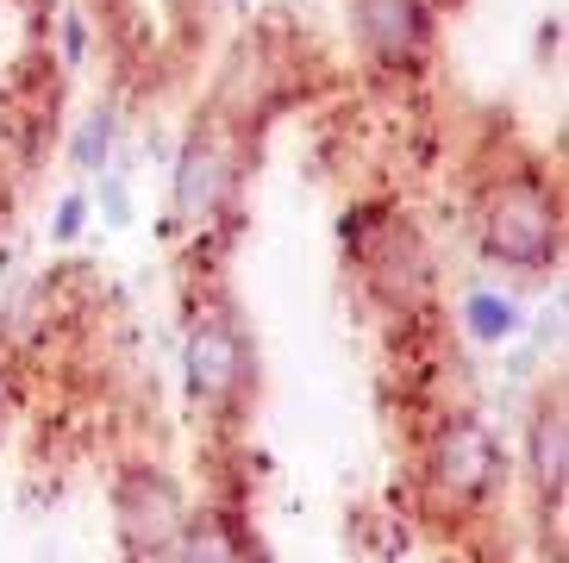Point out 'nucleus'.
<instances>
[{
  "mask_svg": "<svg viewBox=\"0 0 569 563\" xmlns=\"http://www.w3.org/2000/svg\"><path fill=\"white\" fill-rule=\"evenodd\" d=\"M482 245L488 257H501L513 269H538L551 264L563 245V214L545 195V182H501L482 207Z\"/></svg>",
  "mask_w": 569,
  "mask_h": 563,
  "instance_id": "1",
  "label": "nucleus"
},
{
  "mask_svg": "<svg viewBox=\"0 0 569 563\" xmlns=\"http://www.w3.org/2000/svg\"><path fill=\"white\" fill-rule=\"evenodd\" d=\"M495 476H501V451H495L482 419L476 414L445 419L432 438V495L463 507V501H482L495 488Z\"/></svg>",
  "mask_w": 569,
  "mask_h": 563,
  "instance_id": "2",
  "label": "nucleus"
},
{
  "mask_svg": "<svg viewBox=\"0 0 569 563\" xmlns=\"http://www.w3.org/2000/svg\"><path fill=\"white\" fill-rule=\"evenodd\" d=\"M251 376V350H244V332L226 314H201L188 326V388L201 401H232Z\"/></svg>",
  "mask_w": 569,
  "mask_h": 563,
  "instance_id": "3",
  "label": "nucleus"
},
{
  "mask_svg": "<svg viewBox=\"0 0 569 563\" xmlns=\"http://www.w3.org/2000/svg\"><path fill=\"white\" fill-rule=\"evenodd\" d=\"M182 520H188V507H182V495H176L169 476H157V470L126 476V488H119V532H126L132 551H151V557L176 551Z\"/></svg>",
  "mask_w": 569,
  "mask_h": 563,
  "instance_id": "4",
  "label": "nucleus"
},
{
  "mask_svg": "<svg viewBox=\"0 0 569 563\" xmlns=\"http://www.w3.org/2000/svg\"><path fill=\"white\" fill-rule=\"evenodd\" d=\"M357 26H363V45L388 63H413L432 38L426 0H357Z\"/></svg>",
  "mask_w": 569,
  "mask_h": 563,
  "instance_id": "5",
  "label": "nucleus"
},
{
  "mask_svg": "<svg viewBox=\"0 0 569 563\" xmlns=\"http://www.w3.org/2000/svg\"><path fill=\"white\" fill-rule=\"evenodd\" d=\"M226 157H219V145L213 138H194V145L182 150V164H176V214L182 219H213V207H219V195H226Z\"/></svg>",
  "mask_w": 569,
  "mask_h": 563,
  "instance_id": "6",
  "label": "nucleus"
},
{
  "mask_svg": "<svg viewBox=\"0 0 569 563\" xmlns=\"http://www.w3.org/2000/svg\"><path fill=\"white\" fill-rule=\"evenodd\" d=\"M369 276L382 282V295L419 300L432 269H426V250H419V238L407 233V226H388V233L376 238V250H369Z\"/></svg>",
  "mask_w": 569,
  "mask_h": 563,
  "instance_id": "7",
  "label": "nucleus"
},
{
  "mask_svg": "<svg viewBox=\"0 0 569 563\" xmlns=\"http://www.w3.org/2000/svg\"><path fill=\"white\" fill-rule=\"evenodd\" d=\"M532 482H538V495L563 501V482H569V419H563V401L538 407V419H532Z\"/></svg>",
  "mask_w": 569,
  "mask_h": 563,
  "instance_id": "8",
  "label": "nucleus"
},
{
  "mask_svg": "<svg viewBox=\"0 0 569 563\" xmlns=\"http://www.w3.org/2000/svg\"><path fill=\"white\" fill-rule=\"evenodd\" d=\"M176 557L182 563H251V545H244V532L226 514H201V520H182Z\"/></svg>",
  "mask_w": 569,
  "mask_h": 563,
  "instance_id": "9",
  "label": "nucleus"
},
{
  "mask_svg": "<svg viewBox=\"0 0 569 563\" xmlns=\"http://www.w3.org/2000/svg\"><path fill=\"white\" fill-rule=\"evenodd\" d=\"M463 326L482 338V345H501V338H513L519 332V307L501 295H469L463 300Z\"/></svg>",
  "mask_w": 569,
  "mask_h": 563,
  "instance_id": "10",
  "label": "nucleus"
},
{
  "mask_svg": "<svg viewBox=\"0 0 569 563\" xmlns=\"http://www.w3.org/2000/svg\"><path fill=\"white\" fill-rule=\"evenodd\" d=\"M107 138H113V132H107V119H88V126H82V138H76V164H82V169H101Z\"/></svg>",
  "mask_w": 569,
  "mask_h": 563,
  "instance_id": "11",
  "label": "nucleus"
},
{
  "mask_svg": "<svg viewBox=\"0 0 569 563\" xmlns=\"http://www.w3.org/2000/svg\"><path fill=\"white\" fill-rule=\"evenodd\" d=\"M82 219H88V200L69 195L63 207H57V238H76V233H82Z\"/></svg>",
  "mask_w": 569,
  "mask_h": 563,
  "instance_id": "12",
  "label": "nucleus"
},
{
  "mask_svg": "<svg viewBox=\"0 0 569 563\" xmlns=\"http://www.w3.org/2000/svg\"><path fill=\"white\" fill-rule=\"evenodd\" d=\"M63 50H69V57H82V19H69V26H63Z\"/></svg>",
  "mask_w": 569,
  "mask_h": 563,
  "instance_id": "13",
  "label": "nucleus"
}]
</instances>
